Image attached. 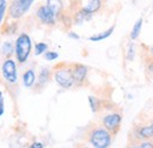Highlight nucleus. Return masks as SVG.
I'll return each instance as SVG.
<instances>
[{"label": "nucleus", "instance_id": "26", "mask_svg": "<svg viewBox=\"0 0 153 148\" xmlns=\"http://www.w3.org/2000/svg\"><path fill=\"white\" fill-rule=\"evenodd\" d=\"M2 113H4V108H2V107H0V116L2 115Z\"/></svg>", "mask_w": 153, "mask_h": 148}, {"label": "nucleus", "instance_id": "22", "mask_svg": "<svg viewBox=\"0 0 153 148\" xmlns=\"http://www.w3.org/2000/svg\"><path fill=\"white\" fill-rule=\"evenodd\" d=\"M30 148H44V145H42L41 142H34V144L31 145Z\"/></svg>", "mask_w": 153, "mask_h": 148}, {"label": "nucleus", "instance_id": "18", "mask_svg": "<svg viewBox=\"0 0 153 148\" xmlns=\"http://www.w3.org/2000/svg\"><path fill=\"white\" fill-rule=\"evenodd\" d=\"M88 101H90V105H91L92 111L96 112L98 110V100H97L96 98H93V96H90L88 98Z\"/></svg>", "mask_w": 153, "mask_h": 148}, {"label": "nucleus", "instance_id": "17", "mask_svg": "<svg viewBox=\"0 0 153 148\" xmlns=\"http://www.w3.org/2000/svg\"><path fill=\"white\" fill-rule=\"evenodd\" d=\"M46 50H47V45L44 44V42H39L36 45V54L37 56H40L41 53L46 52Z\"/></svg>", "mask_w": 153, "mask_h": 148}, {"label": "nucleus", "instance_id": "13", "mask_svg": "<svg viewBox=\"0 0 153 148\" xmlns=\"http://www.w3.org/2000/svg\"><path fill=\"white\" fill-rule=\"evenodd\" d=\"M91 16H92V14L85 12L84 10H80L76 14V24H81V22H84L85 20H88V19L91 18Z\"/></svg>", "mask_w": 153, "mask_h": 148}, {"label": "nucleus", "instance_id": "8", "mask_svg": "<svg viewBox=\"0 0 153 148\" xmlns=\"http://www.w3.org/2000/svg\"><path fill=\"white\" fill-rule=\"evenodd\" d=\"M87 73V67H85L84 65H76L74 68L72 70V75H73V79L76 82H81Z\"/></svg>", "mask_w": 153, "mask_h": 148}, {"label": "nucleus", "instance_id": "12", "mask_svg": "<svg viewBox=\"0 0 153 148\" xmlns=\"http://www.w3.org/2000/svg\"><path fill=\"white\" fill-rule=\"evenodd\" d=\"M114 31V26H112L111 28H108L107 31L98 34V36H93V37H90V40L91 41H99V40H102V39H106L107 37H110L112 34V32Z\"/></svg>", "mask_w": 153, "mask_h": 148}, {"label": "nucleus", "instance_id": "20", "mask_svg": "<svg viewBox=\"0 0 153 148\" xmlns=\"http://www.w3.org/2000/svg\"><path fill=\"white\" fill-rule=\"evenodd\" d=\"M135 148H153V142L152 141H145V142L138 145Z\"/></svg>", "mask_w": 153, "mask_h": 148}, {"label": "nucleus", "instance_id": "4", "mask_svg": "<svg viewBox=\"0 0 153 148\" xmlns=\"http://www.w3.org/2000/svg\"><path fill=\"white\" fill-rule=\"evenodd\" d=\"M33 4L32 0H18V1H13L10 8V14L12 18H20L28 8L30 6Z\"/></svg>", "mask_w": 153, "mask_h": 148}, {"label": "nucleus", "instance_id": "21", "mask_svg": "<svg viewBox=\"0 0 153 148\" xmlns=\"http://www.w3.org/2000/svg\"><path fill=\"white\" fill-rule=\"evenodd\" d=\"M45 58H46L47 60H54V59L58 58V53H56V52H47V53L45 54Z\"/></svg>", "mask_w": 153, "mask_h": 148}, {"label": "nucleus", "instance_id": "27", "mask_svg": "<svg viewBox=\"0 0 153 148\" xmlns=\"http://www.w3.org/2000/svg\"><path fill=\"white\" fill-rule=\"evenodd\" d=\"M150 53H151V56H153V46L151 47V48H150Z\"/></svg>", "mask_w": 153, "mask_h": 148}, {"label": "nucleus", "instance_id": "5", "mask_svg": "<svg viewBox=\"0 0 153 148\" xmlns=\"http://www.w3.org/2000/svg\"><path fill=\"white\" fill-rule=\"evenodd\" d=\"M2 74H4V78L11 82V84H14L17 81V66H16V62L11 59L6 60L2 65Z\"/></svg>", "mask_w": 153, "mask_h": 148}, {"label": "nucleus", "instance_id": "24", "mask_svg": "<svg viewBox=\"0 0 153 148\" xmlns=\"http://www.w3.org/2000/svg\"><path fill=\"white\" fill-rule=\"evenodd\" d=\"M0 107L4 108V98H2V94L0 92Z\"/></svg>", "mask_w": 153, "mask_h": 148}, {"label": "nucleus", "instance_id": "19", "mask_svg": "<svg viewBox=\"0 0 153 148\" xmlns=\"http://www.w3.org/2000/svg\"><path fill=\"white\" fill-rule=\"evenodd\" d=\"M5 10H6V1H0V22L4 18V14H5Z\"/></svg>", "mask_w": 153, "mask_h": 148}, {"label": "nucleus", "instance_id": "2", "mask_svg": "<svg viewBox=\"0 0 153 148\" xmlns=\"http://www.w3.org/2000/svg\"><path fill=\"white\" fill-rule=\"evenodd\" d=\"M90 141L96 148H107L111 144V135L107 130L98 128L91 133Z\"/></svg>", "mask_w": 153, "mask_h": 148}, {"label": "nucleus", "instance_id": "3", "mask_svg": "<svg viewBox=\"0 0 153 148\" xmlns=\"http://www.w3.org/2000/svg\"><path fill=\"white\" fill-rule=\"evenodd\" d=\"M54 79L58 84L64 88H70L74 84V79L72 75V70L70 68H60L54 74Z\"/></svg>", "mask_w": 153, "mask_h": 148}, {"label": "nucleus", "instance_id": "15", "mask_svg": "<svg viewBox=\"0 0 153 148\" xmlns=\"http://www.w3.org/2000/svg\"><path fill=\"white\" fill-rule=\"evenodd\" d=\"M1 52L5 54V56H11L12 52H13V45L11 41H6L2 44L1 46Z\"/></svg>", "mask_w": 153, "mask_h": 148}, {"label": "nucleus", "instance_id": "10", "mask_svg": "<svg viewBox=\"0 0 153 148\" xmlns=\"http://www.w3.org/2000/svg\"><path fill=\"white\" fill-rule=\"evenodd\" d=\"M100 5H101V1H99V0H91V1H87L81 10H84L85 12L92 14L93 12H97L100 8Z\"/></svg>", "mask_w": 153, "mask_h": 148}, {"label": "nucleus", "instance_id": "9", "mask_svg": "<svg viewBox=\"0 0 153 148\" xmlns=\"http://www.w3.org/2000/svg\"><path fill=\"white\" fill-rule=\"evenodd\" d=\"M138 135L141 139H151V138H153V122L140 127L138 130Z\"/></svg>", "mask_w": 153, "mask_h": 148}, {"label": "nucleus", "instance_id": "25", "mask_svg": "<svg viewBox=\"0 0 153 148\" xmlns=\"http://www.w3.org/2000/svg\"><path fill=\"white\" fill-rule=\"evenodd\" d=\"M70 37H72V38H74V39H78V36L76 34H73V33H70Z\"/></svg>", "mask_w": 153, "mask_h": 148}, {"label": "nucleus", "instance_id": "7", "mask_svg": "<svg viewBox=\"0 0 153 148\" xmlns=\"http://www.w3.org/2000/svg\"><path fill=\"white\" fill-rule=\"evenodd\" d=\"M121 121V116L120 114H110L104 118V125L108 130H115Z\"/></svg>", "mask_w": 153, "mask_h": 148}, {"label": "nucleus", "instance_id": "14", "mask_svg": "<svg viewBox=\"0 0 153 148\" xmlns=\"http://www.w3.org/2000/svg\"><path fill=\"white\" fill-rule=\"evenodd\" d=\"M141 25H143V19H138V21L134 24L133 26V30H132V32H131V39H137L138 36H139V33H140V31H141Z\"/></svg>", "mask_w": 153, "mask_h": 148}, {"label": "nucleus", "instance_id": "1", "mask_svg": "<svg viewBox=\"0 0 153 148\" xmlns=\"http://www.w3.org/2000/svg\"><path fill=\"white\" fill-rule=\"evenodd\" d=\"M31 39L27 34H21L16 41V54L20 62H25L31 52Z\"/></svg>", "mask_w": 153, "mask_h": 148}, {"label": "nucleus", "instance_id": "11", "mask_svg": "<svg viewBox=\"0 0 153 148\" xmlns=\"http://www.w3.org/2000/svg\"><path fill=\"white\" fill-rule=\"evenodd\" d=\"M36 81V75L32 70H28L26 73L24 74V85L26 87H31Z\"/></svg>", "mask_w": 153, "mask_h": 148}, {"label": "nucleus", "instance_id": "16", "mask_svg": "<svg viewBox=\"0 0 153 148\" xmlns=\"http://www.w3.org/2000/svg\"><path fill=\"white\" fill-rule=\"evenodd\" d=\"M48 76H50L48 70H47V68H44V70L41 71V73H40V76H39V82H40L41 85H44V84L48 80Z\"/></svg>", "mask_w": 153, "mask_h": 148}, {"label": "nucleus", "instance_id": "23", "mask_svg": "<svg viewBox=\"0 0 153 148\" xmlns=\"http://www.w3.org/2000/svg\"><path fill=\"white\" fill-rule=\"evenodd\" d=\"M149 71H150L151 74H153V60L150 62V65H149Z\"/></svg>", "mask_w": 153, "mask_h": 148}, {"label": "nucleus", "instance_id": "6", "mask_svg": "<svg viewBox=\"0 0 153 148\" xmlns=\"http://www.w3.org/2000/svg\"><path fill=\"white\" fill-rule=\"evenodd\" d=\"M37 16L38 18L44 22V24H47V25H53L54 21H56V13L53 12V10L45 5V6H41L39 7L38 12H37Z\"/></svg>", "mask_w": 153, "mask_h": 148}]
</instances>
